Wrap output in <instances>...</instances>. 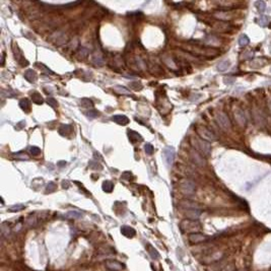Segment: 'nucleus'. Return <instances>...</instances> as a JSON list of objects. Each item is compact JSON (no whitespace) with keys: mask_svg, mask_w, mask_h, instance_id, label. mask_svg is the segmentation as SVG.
Segmentation results:
<instances>
[{"mask_svg":"<svg viewBox=\"0 0 271 271\" xmlns=\"http://www.w3.org/2000/svg\"><path fill=\"white\" fill-rule=\"evenodd\" d=\"M191 142H192L193 146L196 150H198L199 152H201L204 155H209L211 151V146L210 143L207 142V141L199 138H192L191 139Z\"/></svg>","mask_w":271,"mask_h":271,"instance_id":"1","label":"nucleus"},{"mask_svg":"<svg viewBox=\"0 0 271 271\" xmlns=\"http://www.w3.org/2000/svg\"><path fill=\"white\" fill-rule=\"evenodd\" d=\"M180 227L183 231L187 233H199V229H201V225L198 220H192V219H185L180 223Z\"/></svg>","mask_w":271,"mask_h":271,"instance_id":"2","label":"nucleus"},{"mask_svg":"<svg viewBox=\"0 0 271 271\" xmlns=\"http://www.w3.org/2000/svg\"><path fill=\"white\" fill-rule=\"evenodd\" d=\"M196 131H197V134L199 135V137H200L201 139H203V140L207 141V142H212V141L216 140V135H215L212 131L209 130V129L205 128V127H203V126L198 127Z\"/></svg>","mask_w":271,"mask_h":271,"instance_id":"3","label":"nucleus"},{"mask_svg":"<svg viewBox=\"0 0 271 271\" xmlns=\"http://www.w3.org/2000/svg\"><path fill=\"white\" fill-rule=\"evenodd\" d=\"M216 121L218 123V125L225 130H227V129L231 128V122H229V119L227 115L225 114L223 112H219L218 114L216 115Z\"/></svg>","mask_w":271,"mask_h":271,"instance_id":"4","label":"nucleus"},{"mask_svg":"<svg viewBox=\"0 0 271 271\" xmlns=\"http://www.w3.org/2000/svg\"><path fill=\"white\" fill-rule=\"evenodd\" d=\"M164 157H165L166 164L168 167H171L174 163V159H175V149L172 146H167L164 149Z\"/></svg>","mask_w":271,"mask_h":271,"instance_id":"5","label":"nucleus"},{"mask_svg":"<svg viewBox=\"0 0 271 271\" xmlns=\"http://www.w3.org/2000/svg\"><path fill=\"white\" fill-rule=\"evenodd\" d=\"M181 190L186 195H193L195 192V184L191 181H184L181 185Z\"/></svg>","mask_w":271,"mask_h":271,"instance_id":"6","label":"nucleus"},{"mask_svg":"<svg viewBox=\"0 0 271 271\" xmlns=\"http://www.w3.org/2000/svg\"><path fill=\"white\" fill-rule=\"evenodd\" d=\"M206 236L203 235V234L201 233H193V234H190L189 235V242H190L191 244H194V245H196V244H200L202 243V242L206 241Z\"/></svg>","mask_w":271,"mask_h":271,"instance_id":"7","label":"nucleus"},{"mask_svg":"<svg viewBox=\"0 0 271 271\" xmlns=\"http://www.w3.org/2000/svg\"><path fill=\"white\" fill-rule=\"evenodd\" d=\"M106 267L111 271H121L124 268V265L116 260H108L106 261Z\"/></svg>","mask_w":271,"mask_h":271,"instance_id":"8","label":"nucleus"},{"mask_svg":"<svg viewBox=\"0 0 271 271\" xmlns=\"http://www.w3.org/2000/svg\"><path fill=\"white\" fill-rule=\"evenodd\" d=\"M13 53H14V56H15V60L17 61L21 66H26V65H28V61L24 59V54H22V52L19 50V48H18L17 46L14 47Z\"/></svg>","mask_w":271,"mask_h":271,"instance_id":"9","label":"nucleus"},{"mask_svg":"<svg viewBox=\"0 0 271 271\" xmlns=\"http://www.w3.org/2000/svg\"><path fill=\"white\" fill-rule=\"evenodd\" d=\"M235 118L237 120V122L239 123V125H241L242 127H244L247 124V119H246L245 113L242 109H237L235 112Z\"/></svg>","mask_w":271,"mask_h":271,"instance_id":"10","label":"nucleus"},{"mask_svg":"<svg viewBox=\"0 0 271 271\" xmlns=\"http://www.w3.org/2000/svg\"><path fill=\"white\" fill-rule=\"evenodd\" d=\"M201 214V211L198 208H192V209H186V216L188 219L192 220H197Z\"/></svg>","mask_w":271,"mask_h":271,"instance_id":"11","label":"nucleus"},{"mask_svg":"<svg viewBox=\"0 0 271 271\" xmlns=\"http://www.w3.org/2000/svg\"><path fill=\"white\" fill-rule=\"evenodd\" d=\"M24 78L30 83H35L38 79V74L36 73V71L33 70V69H28V70L24 72Z\"/></svg>","mask_w":271,"mask_h":271,"instance_id":"12","label":"nucleus"},{"mask_svg":"<svg viewBox=\"0 0 271 271\" xmlns=\"http://www.w3.org/2000/svg\"><path fill=\"white\" fill-rule=\"evenodd\" d=\"M112 120L116 122L117 124L122 125V126H125L129 123V119L124 115H115V116L112 117Z\"/></svg>","mask_w":271,"mask_h":271,"instance_id":"13","label":"nucleus"},{"mask_svg":"<svg viewBox=\"0 0 271 271\" xmlns=\"http://www.w3.org/2000/svg\"><path fill=\"white\" fill-rule=\"evenodd\" d=\"M121 233L126 238H133L135 236V234H136L135 233V229L131 227H128V225H123L121 227Z\"/></svg>","mask_w":271,"mask_h":271,"instance_id":"14","label":"nucleus"},{"mask_svg":"<svg viewBox=\"0 0 271 271\" xmlns=\"http://www.w3.org/2000/svg\"><path fill=\"white\" fill-rule=\"evenodd\" d=\"M191 157H192V159L196 165L198 166H204L205 165V161L203 159V157L197 151H192L191 152Z\"/></svg>","mask_w":271,"mask_h":271,"instance_id":"15","label":"nucleus"},{"mask_svg":"<svg viewBox=\"0 0 271 271\" xmlns=\"http://www.w3.org/2000/svg\"><path fill=\"white\" fill-rule=\"evenodd\" d=\"M128 137L130 139L131 142H136V141H142V136L139 134L138 132L134 130H131L129 129L128 130Z\"/></svg>","mask_w":271,"mask_h":271,"instance_id":"16","label":"nucleus"},{"mask_svg":"<svg viewBox=\"0 0 271 271\" xmlns=\"http://www.w3.org/2000/svg\"><path fill=\"white\" fill-rule=\"evenodd\" d=\"M81 216H82V213L77 210H70L67 213H65V217L69 219H77V218H80Z\"/></svg>","mask_w":271,"mask_h":271,"instance_id":"17","label":"nucleus"},{"mask_svg":"<svg viewBox=\"0 0 271 271\" xmlns=\"http://www.w3.org/2000/svg\"><path fill=\"white\" fill-rule=\"evenodd\" d=\"M19 107L21 110H24V112H30V103L28 98H22L19 100Z\"/></svg>","mask_w":271,"mask_h":271,"instance_id":"18","label":"nucleus"},{"mask_svg":"<svg viewBox=\"0 0 271 271\" xmlns=\"http://www.w3.org/2000/svg\"><path fill=\"white\" fill-rule=\"evenodd\" d=\"M72 131V126L70 125H62V126L59 128V133L63 136H67L69 135Z\"/></svg>","mask_w":271,"mask_h":271,"instance_id":"19","label":"nucleus"},{"mask_svg":"<svg viewBox=\"0 0 271 271\" xmlns=\"http://www.w3.org/2000/svg\"><path fill=\"white\" fill-rule=\"evenodd\" d=\"M229 66H231V62H229V60H223L218 63V65H217V70L223 72V71L227 70V69L229 68Z\"/></svg>","mask_w":271,"mask_h":271,"instance_id":"20","label":"nucleus"},{"mask_svg":"<svg viewBox=\"0 0 271 271\" xmlns=\"http://www.w3.org/2000/svg\"><path fill=\"white\" fill-rule=\"evenodd\" d=\"M91 61L94 65H96V66H102V65L104 64V59H103V57L100 56V54L92 55Z\"/></svg>","mask_w":271,"mask_h":271,"instance_id":"21","label":"nucleus"},{"mask_svg":"<svg viewBox=\"0 0 271 271\" xmlns=\"http://www.w3.org/2000/svg\"><path fill=\"white\" fill-rule=\"evenodd\" d=\"M114 189V184L111 181H105L103 183V190L107 193H111Z\"/></svg>","mask_w":271,"mask_h":271,"instance_id":"22","label":"nucleus"},{"mask_svg":"<svg viewBox=\"0 0 271 271\" xmlns=\"http://www.w3.org/2000/svg\"><path fill=\"white\" fill-rule=\"evenodd\" d=\"M32 100L37 105H41L44 103L43 96H41V94H39V92H34V94H32Z\"/></svg>","mask_w":271,"mask_h":271,"instance_id":"23","label":"nucleus"},{"mask_svg":"<svg viewBox=\"0 0 271 271\" xmlns=\"http://www.w3.org/2000/svg\"><path fill=\"white\" fill-rule=\"evenodd\" d=\"M80 105L85 108H92L94 107V103L91 102V100L87 98H83L80 100Z\"/></svg>","mask_w":271,"mask_h":271,"instance_id":"24","label":"nucleus"},{"mask_svg":"<svg viewBox=\"0 0 271 271\" xmlns=\"http://www.w3.org/2000/svg\"><path fill=\"white\" fill-rule=\"evenodd\" d=\"M147 250H148V253L150 254V256H151V258H152V259H159V252H157L153 247H151L150 245H148V247H147Z\"/></svg>","mask_w":271,"mask_h":271,"instance_id":"25","label":"nucleus"},{"mask_svg":"<svg viewBox=\"0 0 271 271\" xmlns=\"http://www.w3.org/2000/svg\"><path fill=\"white\" fill-rule=\"evenodd\" d=\"M238 43H239L240 46H247L248 44L250 43V39L248 38L246 35H242L241 37L239 38V41H238Z\"/></svg>","mask_w":271,"mask_h":271,"instance_id":"26","label":"nucleus"},{"mask_svg":"<svg viewBox=\"0 0 271 271\" xmlns=\"http://www.w3.org/2000/svg\"><path fill=\"white\" fill-rule=\"evenodd\" d=\"M255 6H256V8L258 9V11L259 12H264L265 11V9H266V3L264 1H256L255 3Z\"/></svg>","mask_w":271,"mask_h":271,"instance_id":"27","label":"nucleus"},{"mask_svg":"<svg viewBox=\"0 0 271 271\" xmlns=\"http://www.w3.org/2000/svg\"><path fill=\"white\" fill-rule=\"evenodd\" d=\"M114 89L115 91L119 92V94H130V90H128L126 89V87H122V85H116V87H114Z\"/></svg>","mask_w":271,"mask_h":271,"instance_id":"28","label":"nucleus"},{"mask_svg":"<svg viewBox=\"0 0 271 271\" xmlns=\"http://www.w3.org/2000/svg\"><path fill=\"white\" fill-rule=\"evenodd\" d=\"M268 22H269V17H268L267 15H262V16H260V18L258 19V24H259L260 26H267Z\"/></svg>","mask_w":271,"mask_h":271,"instance_id":"29","label":"nucleus"},{"mask_svg":"<svg viewBox=\"0 0 271 271\" xmlns=\"http://www.w3.org/2000/svg\"><path fill=\"white\" fill-rule=\"evenodd\" d=\"M47 103H48L49 106H51L52 108H56V107H58V103H57V100H55L54 98H52V96H49V98H47Z\"/></svg>","mask_w":271,"mask_h":271,"instance_id":"30","label":"nucleus"},{"mask_svg":"<svg viewBox=\"0 0 271 271\" xmlns=\"http://www.w3.org/2000/svg\"><path fill=\"white\" fill-rule=\"evenodd\" d=\"M24 208V205H22V204H15V205H12L11 207H9V210L12 211V212H15V211L22 210Z\"/></svg>","mask_w":271,"mask_h":271,"instance_id":"31","label":"nucleus"},{"mask_svg":"<svg viewBox=\"0 0 271 271\" xmlns=\"http://www.w3.org/2000/svg\"><path fill=\"white\" fill-rule=\"evenodd\" d=\"M55 190H56V184H55V183L50 182L48 185H47V190H46L47 193H48V192L49 193H52V192H54Z\"/></svg>","mask_w":271,"mask_h":271,"instance_id":"32","label":"nucleus"},{"mask_svg":"<svg viewBox=\"0 0 271 271\" xmlns=\"http://www.w3.org/2000/svg\"><path fill=\"white\" fill-rule=\"evenodd\" d=\"M30 152L33 155H39L41 153V149L38 146H30Z\"/></svg>","mask_w":271,"mask_h":271,"instance_id":"33","label":"nucleus"},{"mask_svg":"<svg viewBox=\"0 0 271 271\" xmlns=\"http://www.w3.org/2000/svg\"><path fill=\"white\" fill-rule=\"evenodd\" d=\"M144 150H145V152H146L147 155H152L153 146L150 144V143H146V144L144 145Z\"/></svg>","mask_w":271,"mask_h":271,"instance_id":"34","label":"nucleus"},{"mask_svg":"<svg viewBox=\"0 0 271 271\" xmlns=\"http://www.w3.org/2000/svg\"><path fill=\"white\" fill-rule=\"evenodd\" d=\"M87 115L89 118H96V117L98 116V112L96 110H91V111H89V112L87 113Z\"/></svg>","mask_w":271,"mask_h":271,"instance_id":"35","label":"nucleus"},{"mask_svg":"<svg viewBox=\"0 0 271 271\" xmlns=\"http://www.w3.org/2000/svg\"><path fill=\"white\" fill-rule=\"evenodd\" d=\"M14 155H15L16 159H28V155H26V153H24V152H17V153H14Z\"/></svg>","mask_w":271,"mask_h":271,"instance_id":"36","label":"nucleus"},{"mask_svg":"<svg viewBox=\"0 0 271 271\" xmlns=\"http://www.w3.org/2000/svg\"><path fill=\"white\" fill-rule=\"evenodd\" d=\"M37 66H39L40 68H42L43 70H46L47 72H48V74H53V72L51 70H49V68H47L46 66H45L44 64H41V63H37Z\"/></svg>","mask_w":271,"mask_h":271,"instance_id":"37","label":"nucleus"},{"mask_svg":"<svg viewBox=\"0 0 271 271\" xmlns=\"http://www.w3.org/2000/svg\"><path fill=\"white\" fill-rule=\"evenodd\" d=\"M66 165V161H59V164H58V166H60V167H62V166H65Z\"/></svg>","mask_w":271,"mask_h":271,"instance_id":"38","label":"nucleus"},{"mask_svg":"<svg viewBox=\"0 0 271 271\" xmlns=\"http://www.w3.org/2000/svg\"><path fill=\"white\" fill-rule=\"evenodd\" d=\"M268 105H269V109H270V111H271V98L269 100V103H268Z\"/></svg>","mask_w":271,"mask_h":271,"instance_id":"39","label":"nucleus"},{"mask_svg":"<svg viewBox=\"0 0 271 271\" xmlns=\"http://www.w3.org/2000/svg\"><path fill=\"white\" fill-rule=\"evenodd\" d=\"M239 271H242V270H239Z\"/></svg>","mask_w":271,"mask_h":271,"instance_id":"40","label":"nucleus"},{"mask_svg":"<svg viewBox=\"0 0 271 271\" xmlns=\"http://www.w3.org/2000/svg\"><path fill=\"white\" fill-rule=\"evenodd\" d=\"M270 70H271V68H270Z\"/></svg>","mask_w":271,"mask_h":271,"instance_id":"41","label":"nucleus"}]
</instances>
